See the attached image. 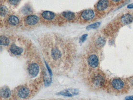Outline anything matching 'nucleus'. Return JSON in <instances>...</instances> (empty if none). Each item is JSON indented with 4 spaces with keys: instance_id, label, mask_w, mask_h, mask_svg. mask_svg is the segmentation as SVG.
Here are the masks:
<instances>
[{
    "instance_id": "f257e3e1",
    "label": "nucleus",
    "mask_w": 133,
    "mask_h": 100,
    "mask_svg": "<svg viewBox=\"0 0 133 100\" xmlns=\"http://www.w3.org/2000/svg\"><path fill=\"white\" fill-rule=\"evenodd\" d=\"M63 52L59 48L56 47H52L50 50V58L52 61L56 63H59L61 61L63 57Z\"/></svg>"
},
{
    "instance_id": "f03ea898",
    "label": "nucleus",
    "mask_w": 133,
    "mask_h": 100,
    "mask_svg": "<svg viewBox=\"0 0 133 100\" xmlns=\"http://www.w3.org/2000/svg\"><path fill=\"white\" fill-rule=\"evenodd\" d=\"M29 73L31 76L35 77L38 75L40 71L39 66L35 63H30L28 68Z\"/></svg>"
},
{
    "instance_id": "7ed1b4c3",
    "label": "nucleus",
    "mask_w": 133,
    "mask_h": 100,
    "mask_svg": "<svg viewBox=\"0 0 133 100\" xmlns=\"http://www.w3.org/2000/svg\"><path fill=\"white\" fill-rule=\"evenodd\" d=\"M29 90L26 87H22L20 88L17 91V94L18 97L22 99H25L27 98L30 94Z\"/></svg>"
},
{
    "instance_id": "20e7f679",
    "label": "nucleus",
    "mask_w": 133,
    "mask_h": 100,
    "mask_svg": "<svg viewBox=\"0 0 133 100\" xmlns=\"http://www.w3.org/2000/svg\"><path fill=\"white\" fill-rule=\"evenodd\" d=\"M94 13L91 9L84 10L81 13V17L84 20L87 21L91 20L94 17Z\"/></svg>"
},
{
    "instance_id": "39448f33",
    "label": "nucleus",
    "mask_w": 133,
    "mask_h": 100,
    "mask_svg": "<svg viewBox=\"0 0 133 100\" xmlns=\"http://www.w3.org/2000/svg\"><path fill=\"white\" fill-rule=\"evenodd\" d=\"M112 87L116 90H121L123 88L124 86L123 81L119 78H116L112 80L111 82Z\"/></svg>"
},
{
    "instance_id": "423d86ee",
    "label": "nucleus",
    "mask_w": 133,
    "mask_h": 100,
    "mask_svg": "<svg viewBox=\"0 0 133 100\" xmlns=\"http://www.w3.org/2000/svg\"><path fill=\"white\" fill-rule=\"evenodd\" d=\"M88 64L91 67L95 68L98 65V59L95 54H92L89 56L88 59Z\"/></svg>"
},
{
    "instance_id": "0eeeda50",
    "label": "nucleus",
    "mask_w": 133,
    "mask_h": 100,
    "mask_svg": "<svg viewBox=\"0 0 133 100\" xmlns=\"http://www.w3.org/2000/svg\"><path fill=\"white\" fill-rule=\"evenodd\" d=\"M109 6V2L108 0H99L97 4V10L100 12H102L107 9Z\"/></svg>"
},
{
    "instance_id": "6e6552de",
    "label": "nucleus",
    "mask_w": 133,
    "mask_h": 100,
    "mask_svg": "<svg viewBox=\"0 0 133 100\" xmlns=\"http://www.w3.org/2000/svg\"><path fill=\"white\" fill-rule=\"evenodd\" d=\"M11 53L16 55H20L23 52V48L15 44H12L10 48Z\"/></svg>"
},
{
    "instance_id": "1a4fd4ad",
    "label": "nucleus",
    "mask_w": 133,
    "mask_h": 100,
    "mask_svg": "<svg viewBox=\"0 0 133 100\" xmlns=\"http://www.w3.org/2000/svg\"><path fill=\"white\" fill-rule=\"evenodd\" d=\"M38 21L39 18L36 15H30L27 17L25 19V23L29 25H35L38 23Z\"/></svg>"
},
{
    "instance_id": "9d476101",
    "label": "nucleus",
    "mask_w": 133,
    "mask_h": 100,
    "mask_svg": "<svg viewBox=\"0 0 133 100\" xmlns=\"http://www.w3.org/2000/svg\"><path fill=\"white\" fill-rule=\"evenodd\" d=\"M121 20L122 23L124 25H128L132 22L133 17L130 14L127 13L122 16Z\"/></svg>"
},
{
    "instance_id": "9b49d317",
    "label": "nucleus",
    "mask_w": 133,
    "mask_h": 100,
    "mask_svg": "<svg viewBox=\"0 0 133 100\" xmlns=\"http://www.w3.org/2000/svg\"><path fill=\"white\" fill-rule=\"evenodd\" d=\"M11 94V92L10 89L8 88L4 87L1 88L0 91V95L1 97L3 98H7L10 97Z\"/></svg>"
},
{
    "instance_id": "f8f14e48",
    "label": "nucleus",
    "mask_w": 133,
    "mask_h": 100,
    "mask_svg": "<svg viewBox=\"0 0 133 100\" xmlns=\"http://www.w3.org/2000/svg\"><path fill=\"white\" fill-rule=\"evenodd\" d=\"M42 17L47 20H51L54 18L55 15L53 13L49 11H45L42 13Z\"/></svg>"
},
{
    "instance_id": "ddd939ff",
    "label": "nucleus",
    "mask_w": 133,
    "mask_h": 100,
    "mask_svg": "<svg viewBox=\"0 0 133 100\" xmlns=\"http://www.w3.org/2000/svg\"><path fill=\"white\" fill-rule=\"evenodd\" d=\"M8 22L11 25H16L19 23V20L18 17L14 15H12L9 17Z\"/></svg>"
},
{
    "instance_id": "4468645a",
    "label": "nucleus",
    "mask_w": 133,
    "mask_h": 100,
    "mask_svg": "<svg viewBox=\"0 0 133 100\" xmlns=\"http://www.w3.org/2000/svg\"><path fill=\"white\" fill-rule=\"evenodd\" d=\"M63 17L68 20H72L74 19L75 17L74 13L71 12H65L62 13Z\"/></svg>"
},
{
    "instance_id": "2eb2a0df",
    "label": "nucleus",
    "mask_w": 133,
    "mask_h": 100,
    "mask_svg": "<svg viewBox=\"0 0 133 100\" xmlns=\"http://www.w3.org/2000/svg\"><path fill=\"white\" fill-rule=\"evenodd\" d=\"M0 44L4 45H7L10 43V40L5 36H1L0 38Z\"/></svg>"
},
{
    "instance_id": "dca6fc26",
    "label": "nucleus",
    "mask_w": 133,
    "mask_h": 100,
    "mask_svg": "<svg viewBox=\"0 0 133 100\" xmlns=\"http://www.w3.org/2000/svg\"><path fill=\"white\" fill-rule=\"evenodd\" d=\"M100 22H96V23H94L93 24L88 25V26L87 27L86 29L87 30H89L91 29H97L98 28L100 27Z\"/></svg>"
},
{
    "instance_id": "f3484780",
    "label": "nucleus",
    "mask_w": 133,
    "mask_h": 100,
    "mask_svg": "<svg viewBox=\"0 0 133 100\" xmlns=\"http://www.w3.org/2000/svg\"><path fill=\"white\" fill-rule=\"evenodd\" d=\"M105 43V40L103 37H100L98 38L96 41L97 45L98 47H102L104 45Z\"/></svg>"
},
{
    "instance_id": "a211bd4d",
    "label": "nucleus",
    "mask_w": 133,
    "mask_h": 100,
    "mask_svg": "<svg viewBox=\"0 0 133 100\" xmlns=\"http://www.w3.org/2000/svg\"><path fill=\"white\" fill-rule=\"evenodd\" d=\"M7 12V9L5 6L1 7H0V15L1 16H4L6 15Z\"/></svg>"
},
{
    "instance_id": "6ab92c4d",
    "label": "nucleus",
    "mask_w": 133,
    "mask_h": 100,
    "mask_svg": "<svg viewBox=\"0 0 133 100\" xmlns=\"http://www.w3.org/2000/svg\"><path fill=\"white\" fill-rule=\"evenodd\" d=\"M87 36H88L87 34H84V35H83L80 38V41H79L80 43H82L84 41H85Z\"/></svg>"
},
{
    "instance_id": "aec40b11",
    "label": "nucleus",
    "mask_w": 133,
    "mask_h": 100,
    "mask_svg": "<svg viewBox=\"0 0 133 100\" xmlns=\"http://www.w3.org/2000/svg\"><path fill=\"white\" fill-rule=\"evenodd\" d=\"M20 0H9V2L12 5H15L18 3Z\"/></svg>"
},
{
    "instance_id": "412c9836",
    "label": "nucleus",
    "mask_w": 133,
    "mask_h": 100,
    "mask_svg": "<svg viewBox=\"0 0 133 100\" xmlns=\"http://www.w3.org/2000/svg\"><path fill=\"white\" fill-rule=\"evenodd\" d=\"M125 100H133V95L127 96L125 98Z\"/></svg>"
},
{
    "instance_id": "4be33fe9",
    "label": "nucleus",
    "mask_w": 133,
    "mask_h": 100,
    "mask_svg": "<svg viewBox=\"0 0 133 100\" xmlns=\"http://www.w3.org/2000/svg\"><path fill=\"white\" fill-rule=\"evenodd\" d=\"M127 8L128 9H133V3L131 4H130L128 5L127 6Z\"/></svg>"
},
{
    "instance_id": "5701e85b",
    "label": "nucleus",
    "mask_w": 133,
    "mask_h": 100,
    "mask_svg": "<svg viewBox=\"0 0 133 100\" xmlns=\"http://www.w3.org/2000/svg\"><path fill=\"white\" fill-rule=\"evenodd\" d=\"M130 83H131V84H132V86H133V77H132V78H131V79H130Z\"/></svg>"
},
{
    "instance_id": "b1692460",
    "label": "nucleus",
    "mask_w": 133,
    "mask_h": 100,
    "mask_svg": "<svg viewBox=\"0 0 133 100\" xmlns=\"http://www.w3.org/2000/svg\"><path fill=\"white\" fill-rule=\"evenodd\" d=\"M112 0L113 1V2H118L121 0Z\"/></svg>"
},
{
    "instance_id": "393cba45",
    "label": "nucleus",
    "mask_w": 133,
    "mask_h": 100,
    "mask_svg": "<svg viewBox=\"0 0 133 100\" xmlns=\"http://www.w3.org/2000/svg\"></svg>"
}]
</instances>
